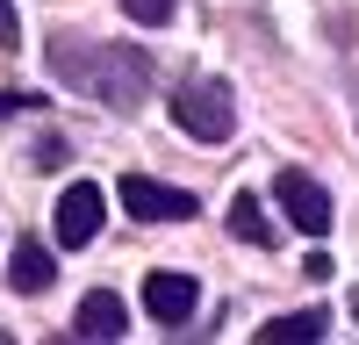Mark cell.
I'll use <instances>...</instances> for the list:
<instances>
[{
  "mask_svg": "<svg viewBox=\"0 0 359 345\" xmlns=\"http://www.w3.org/2000/svg\"><path fill=\"white\" fill-rule=\"evenodd\" d=\"M50 72L65 86H86V94L108 101L115 115H130L144 94H151V58L137 43H79L72 50V36H57L50 43Z\"/></svg>",
  "mask_w": 359,
  "mask_h": 345,
  "instance_id": "6da1fadb",
  "label": "cell"
},
{
  "mask_svg": "<svg viewBox=\"0 0 359 345\" xmlns=\"http://www.w3.org/2000/svg\"><path fill=\"white\" fill-rule=\"evenodd\" d=\"M36 165H43V172H50V165H65V144H57V137H43V144H36Z\"/></svg>",
  "mask_w": 359,
  "mask_h": 345,
  "instance_id": "4fadbf2b",
  "label": "cell"
},
{
  "mask_svg": "<svg viewBox=\"0 0 359 345\" xmlns=\"http://www.w3.org/2000/svg\"><path fill=\"white\" fill-rule=\"evenodd\" d=\"M72 331H79V338H94V345H108V338H123V331H130V309H123V295H108V288H94V295L79 302V316H72Z\"/></svg>",
  "mask_w": 359,
  "mask_h": 345,
  "instance_id": "52a82bcc",
  "label": "cell"
},
{
  "mask_svg": "<svg viewBox=\"0 0 359 345\" xmlns=\"http://www.w3.org/2000/svg\"><path fill=\"white\" fill-rule=\"evenodd\" d=\"M172 8H180V0H123V15H130V22H144V29L172 22Z\"/></svg>",
  "mask_w": 359,
  "mask_h": 345,
  "instance_id": "8fae6325",
  "label": "cell"
},
{
  "mask_svg": "<svg viewBox=\"0 0 359 345\" xmlns=\"http://www.w3.org/2000/svg\"><path fill=\"white\" fill-rule=\"evenodd\" d=\"M8 280L22 288V295H43V288L57 280V266H50V252H43L36 238H22V245H15V259H8Z\"/></svg>",
  "mask_w": 359,
  "mask_h": 345,
  "instance_id": "9c48e42d",
  "label": "cell"
},
{
  "mask_svg": "<svg viewBox=\"0 0 359 345\" xmlns=\"http://www.w3.org/2000/svg\"><path fill=\"white\" fill-rule=\"evenodd\" d=\"M323 338V316L316 309H302V316H273V324L259 331V345H316Z\"/></svg>",
  "mask_w": 359,
  "mask_h": 345,
  "instance_id": "30bf717a",
  "label": "cell"
},
{
  "mask_svg": "<svg viewBox=\"0 0 359 345\" xmlns=\"http://www.w3.org/2000/svg\"><path fill=\"white\" fill-rule=\"evenodd\" d=\"M194 302H201L194 273H151V280H144V309H151V324H187Z\"/></svg>",
  "mask_w": 359,
  "mask_h": 345,
  "instance_id": "8992f818",
  "label": "cell"
},
{
  "mask_svg": "<svg viewBox=\"0 0 359 345\" xmlns=\"http://www.w3.org/2000/svg\"><path fill=\"white\" fill-rule=\"evenodd\" d=\"M15 108H29V94H0V123H8Z\"/></svg>",
  "mask_w": 359,
  "mask_h": 345,
  "instance_id": "5bb4252c",
  "label": "cell"
},
{
  "mask_svg": "<svg viewBox=\"0 0 359 345\" xmlns=\"http://www.w3.org/2000/svg\"><path fill=\"white\" fill-rule=\"evenodd\" d=\"M101 216H108V194H101L94 180L65 187V194H57V245H65V252L94 245V238H101Z\"/></svg>",
  "mask_w": 359,
  "mask_h": 345,
  "instance_id": "277c9868",
  "label": "cell"
},
{
  "mask_svg": "<svg viewBox=\"0 0 359 345\" xmlns=\"http://www.w3.org/2000/svg\"><path fill=\"white\" fill-rule=\"evenodd\" d=\"M273 194H280V209H287V223L302 230V238H331V223H338L331 216V194H323L309 172H280Z\"/></svg>",
  "mask_w": 359,
  "mask_h": 345,
  "instance_id": "3957f363",
  "label": "cell"
},
{
  "mask_svg": "<svg viewBox=\"0 0 359 345\" xmlns=\"http://www.w3.org/2000/svg\"><path fill=\"white\" fill-rule=\"evenodd\" d=\"M123 209L137 223H180V216H194V194L151 180V172H130V180H123Z\"/></svg>",
  "mask_w": 359,
  "mask_h": 345,
  "instance_id": "5b68a950",
  "label": "cell"
},
{
  "mask_svg": "<svg viewBox=\"0 0 359 345\" xmlns=\"http://www.w3.org/2000/svg\"><path fill=\"white\" fill-rule=\"evenodd\" d=\"M230 238H237V245H252V252H266V245L280 238V230H273V216H266V201H259L252 187L230 201Z\"/></svg>",
  "mask_w": 359,
  "mask_h": 345,
  "instance_id": "ba28073f",
  "label": "cell"
},
{
  "mask_svg": "<svg viewBox=\"0 0 359 345\" xmlns=\"http://www.w3.org/2000/svg\"><path fill=\"white\" fill-rule=\"evenodd\" d=\"M172 123L187 130V137H201V144H223V137L237 130L230 86H223V79H187V86L172 94Z\"/></svg>",
  "mask_w": 359,
  "mask_h": 345,
  "instance_id": "7a4b0ae2",
  "label": "cell"
},
{
  "mask_svg": "<svg viewBox=\"0 0 359 345\" xmlns=\"http://www.w3.org/2000/svg\"><path fill=\"white\" fill-rule=\"evenodd\" d=\"M352 316H359V295H352Z\"/></svg>",
  "mask_w": 359,
  "mask_h": 345,
  "instance_id": "9a60e30c",
  "label": "cell"
},
{
  "mask_svg": "<svg viewBox=\"0 0 359 345\" xmlns=\"http://www.w3.org/2000/svg\"><path fill=\"white\" fill-rule=\"evenodd\" d=\"M0 43H8V50L22 43V15H15V0H0Z\"/></svg>",
  "mask_w": 359,
  "mask_h": 345,
  "instance_id": "7c38bea8",
  "label": "cell"
}]
</instances>
